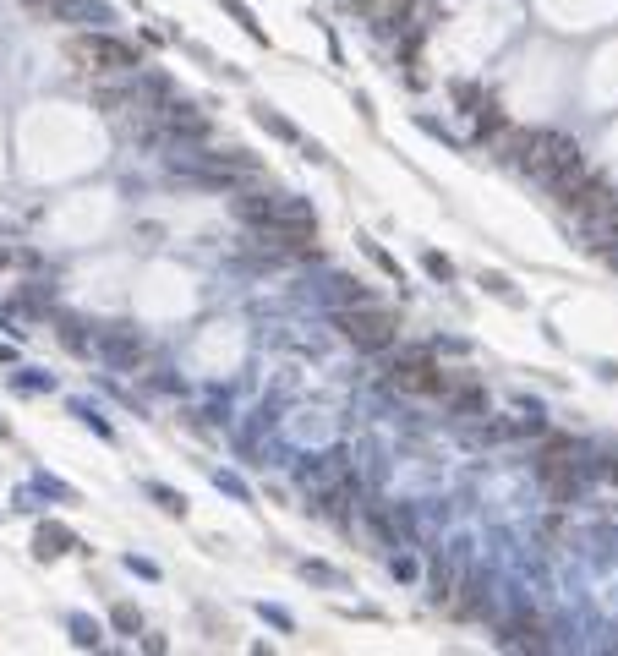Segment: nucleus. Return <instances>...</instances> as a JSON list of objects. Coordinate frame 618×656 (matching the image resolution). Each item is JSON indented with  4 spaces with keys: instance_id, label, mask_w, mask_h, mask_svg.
<instances>
[{
    "instance_id": "nucleus-2",
    "label": "nucleus",
    "mask_w": 618,
    "mask_h": 656,
    "mask_svg": "<svg viewBox=\"0 0 618 656\" xmlns=\"http://www.w3.org/2000/svg\"><path fill=\"white\" fill-rule=\"evenodd\" d=\"M340 334L351 339L356 350H394V339H400V323H394V312H383L378 301H367V307H345L340 312Z\"/></svg>"
},
{
    "instance_id": "nucleus-13",
    "label": "nucleus",
    "mask_w": 618,
    "mask_h": 656,
    "mask_svg": "<svg viewBox=\"0 0 618 656\" xmlns=\"http://www.w3.org/2000/svg\"><path fill=\"white\" fill-rule=\"evenodd\" d=\"M22 6H33V11H44V17H50V6H55V0H22Z\"/></svg>"
},
{
    "instance_id": "nucleus-10",
    "label": "nucleus",
    "mask_w": 618,
    "mask_h": 656,
    "mask_svg": "<svg viewBox=\"0 0 618 656\" xmlns=\"http://www.w3.org/2000/svg\"><path fill=\"white\" fill-rule=\"evenodd\" d=\"M356 11L361 17H372V22H405V11H411V0H356Z\"/></svg>"
},
{
    "instance_id": "nucleus-6",
    "label": "nucleus",
    "mask_w": 618,
    "mask_h": 656,
    "mask_svg": "<svg viewBox=\"0 0 618 656\" xmlns=\"http://www.w3.org/2000/svg\"><path fill=\"white\" fill-rule=\"evenodd\" d=\"M613 203H618V192H613L608 181H602V175H586V181H580L575 192H564V197H558V208H564V214H575L580 225H591V219H602Z\"/></svg>"
},
{
    "instance_id": "nucleus-12",
    "label": "nucleus",
    "mask_w": 618,
    "mask_h": 656,
    "mask_svg": "<svg viewBox=\"0 0 618 656\" xmlns=\"http://www.w3.org/2000/svg\"><path fill=\"white\" fill-rule=\"evenodd\" d=\"M427 268H433L438 279H449V274H454V268H449V257H438V252H427Z\"/></svg>"
},
{
    "instance_id": "nucleus-7",
    "label": "nucleus",
    "mask_w": 618,
    "mask_h": 656,
    "mask_svg": "<svg viewBox=\"0 0 618 656\" xmlns=\"http://www.w3.org/2000/svg\"><path fill=\"white\" fill-rule=\"evenodd\" d=\"M504 651H547V629L536 624V618H515V624H504Z\"/></svg>"
},
{
    "instance_id": "nucleus-1",
    "label": "nucleus",
    "mask_w": 618,
    "mask_h": 656,
    "mask_svg": "<svg viewBox=\"0 0 618 656\" xmlns=\"http://www.w3.org/2000/svg\"><path fill=\"white\" fill-rule=\"evenodd\" d=\"M515 159H520V170L526 175H536L542 186H553L558 175H569L580 164V148L569 143V137H558V132H520Z\"/></svg>"
},
{
    "instance_id": "nucleus-11",
    "label": "nucleus",
    "mask_w": 618,
    "mask_h": 656,
    "mask_svg": "<svg viewBox=\"0 0 618 656\" xmlns=\"http://www.w3.org/2000/svg\"><path fill=\"white\" fill-rule=\"evenodd\" d=\"M66 542H72L66 531H50V525L39 531V553H44V558H50V553H66Z\"/></svg>"
},
{
    "instance_id": "nucleus-4",
    "label": "nucleus",
    "mask_w": 618,
    "mask_h": 656,
    "mask_svg": "<svg viewBox=\"0 0 618 656\" xmlns=\"http://www.w3.org/2000/svg\"><path fill=\"white\" fill-rule=\"evenodd\" d=\"M66 55H72L83 72H132L137 66V50L126 39H110V33H77V39L66 44Z\"/></svg>"
},
{
    "instance_id": "nucleus-9",
    "label": "nucleus",
    "mask_w": 618,
    "mask_h": 656,
    "mask_svg": "<svg viewBox=\"0 0 618 656\" xmlns=\"http://www.w3.org/2000/svg\"><path fill=\"white\" fill-rule=\"evenodd\" d=\"M443 405H449V410H460V416H476V410L487 405V394H482V383H471V378H454L449 389H443Z\"/></svg>"
},
{
    "instance_id": "nucleus-8",
    "label": "nucleus",
    "mask_w": 618,
    "mask_h": 656,
    "mask_svg": "<svg viewBox=\"0 0 618 656\" xmlns=\"http://www.w3.org/2000/svg\"><path fill=\"white\" fill-rule=\"evenodd\" d=\"M301 482L318 487V492L340 487V482H345V454H323V460H312L307 471H301Z\"/></svg>"
},
{
    "instance_id": "nucleus-3",
    "label": "nucleus",
    "mask_w": 618,
    "mask_h": 656,
    "mask_svg": "<svg viewBox=\"0 0 618 656\" xmlns=\"http://www.w3.org/2000/svg\"><path fill=\"white\" fill-rule=\"evenodd\" d=\"M536 476H542V487H547V498L553 503H569L580 492V454H575V443L569 438H553L542 454H536Z\"/></svg>"
},
{
    "instance_id": "nucleus-5",
    "label": "nucleus",
    "mask_w": 618,
    "mask_h": 656,
    "mask_svg": "<svg viewBox=\"0 0 618 656\" xmlns=\"http://www.w3.org/2000/svg\"><path fill=\"white\" fill-rule=\"evenodd\" d=\"M454 383V372H443L427 350H411V356H400L389 367V389L394 394H443Z\"/></svg>"
}]
</instances>
